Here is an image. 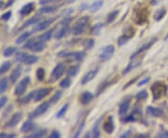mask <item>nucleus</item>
<instances>
[{
  "instance_id": "23",
  "label": "nucleus",
  "mask_w": 168,
  "mask_h": 138,
  "mask_svg": "<svg viewBox=\"0 0 168 138\" xmlns=\"http://www.w3.org/2000/svg\"><path fill=\"white\" fill-rule=\"evenodd\" d=\"M40 17H38V16H36V17H33V18H30L29 20H27L23 24V27H22V29H23V28H26V27H28V26H30V25H34V24H37L38 22H39V21H40Z\"/></svg>"
},
{
  "instance_id": "30",
  "label": "nucleus",
  "mask_w": 168,
  "mask_h": 138,
  "mask_svg": "<svg viewBox=\"0 0 168 138\" xmlns=\"http://www.w3.org/2000/svg\"><path fill=\"white\" fill-rule=\"evenodd\" d=\"M53 30L47 31V32H45V33L41 34V35H40L38 38V39H40V40H42V41L47 42V41H49V40L51 39V37H52V36H53Z\"/></svg>"
},
{
  "instance_id": "2",
  "label": "nucleus",
  "mask_w": 168,
  "mask_h": 138,
  "mask_svg": "<svg viewBox=\"0 0 168 138\" xmlns=\"http://www.w3.org/2000/svg\"><path fill=\"white\" fill-rule=\"evenodd\" d=\"M167 85L164 82L158 81L154 83L151 87V91L153 94V100H159L164 97L167 92Z\"/></svg>"
},
{
  "instance_id": "22",
  "label": "nucleus",
  "mask_w": 168,
  "mask_h": 138,
  "mask_svg": "<svg viewBox=\"0 0 168 138\" xmlns=\"http://www.w3.org/2000/svg\"><path fill=\"white\" fill-rule=\"evenodd\" d=\"M30 36H31V33H30V32H23V34H21V35L16 38V43H17L18 45H20V44H23V43L26 42V41L28 40V38L30 37Z\"/></svg>"
},
{
  "instance_id": "4",
  "label": "nucleus",
  "mask_w": 168,
  "mask_h": 138,
  "mask_svg": "<svg viewBox=\"0 0 168 138\" xmlns=\"http://www.w3.org/2000/svg\"><path fill=\"white\" fill-rule=\"evenodd\" d=\"M30 81H31L30 76H24V77L16 85L15 90H14L15 95H16V96H21V95H23V94L25 92V91H26L28 85L30 84Z\"/></svg>"
},
{
  "instance_id": "5",
  "label": "nucleus",
  "mask_w": 168,
  "mask_h": 138,
  "mask_svg": "<svg viewBox=\"0 0 168 138\" xmlns=\"http://www.w3.org/2000/svg\"><path fill=\"white\" fill-rule=\"evenodd\" d=\"M58 57L61 58H71L76 61H82L85 58V52H60L58 53Z\"/></svg>"
},
{
  "instance_id": "14",
  "label": "nucleus",
  "mask_w": 168,
  "mask_h": 138,
  "mask_svg": "<svg viewBox=\"0 0 168 138\" xmlns=\"http://www.w3.org/2000/svg\"><path fill=\"white\" fill-rule=\"evenodd\" d=\"M97 73H98V69H93V70H91V71H89L87 74H85L84 75V76L82 77V79H81V84L82 85H85V84H87L88 82H90L91 80H93L94 77H95V76L97 75Z\"/></svg>"
},
{
  "instance_id": "8",
  "label": "nucleus",
  "mask_w": 168,
  "mask_h": 138,
  "mask_svg": "<svg viewBox=\"0 0 168 138\" xmlns=\"http://www.w3.org/2000/svg\"><path fill=\"white\" fill-rule=\"evenodd\" d=\"M56 21V17L53 18H50V19H47V20H44L42 22H38L37 24H35L34 28H33V32H39V31H43L45 29H47L53 22Z\"/></svg>"
},
{
  "instance_id": "7",
  "label": "nucleus",
  "mask_w": 168,
  "mask_h": 138,
  "mask_svg": "<svg viewBox=\"0 0 168 138\" xmlns=\"http://www.w3.org/2000/svg\"><path fill=\"white\" fill-rule=\"evenodd\" d=\"M114 52H115V48L112 45H109V46L104 47L100 51V53H99L100 60L103 61V62H106V61L109 60L112 57V55L114 54Z\"/></svg>"
},
{
  "instance_id": "41",
  "label": "nucleus",
  "mask_w": 168,
  "mask_h": 138,
  "mask_svg": "<svg viewBox=\"0 0 168 138\" xmlns=\"http://www.w3.org/2000/svg\"><path fill=\"white\" fill-rule=\"evenodd\" d=\"M36 74H37V77H38V79L39 81L44 80V77H45V70H44V68H42V67L38 68Z\"/></svg>"
},
{
  "instance_id": "16",
  "label": "nucleus",
  "mask_w": 168,
  "mask_h": 138,
  "mask_svg": "<svg viewBox=\"0 0 168 138\" xmlns=\"http://www.w3.org/2000/svg\"><path fill=\"white\" fill-rule=\"evenodd\" d=\"M36 127H37V126H36V124H35L33 121H27L23 122V124L22 125L21 131H22V133H23V134H27V133L32 132Z\"/></svg>"
},
{
  "instance_id": "12",
  "label": "nucleus",
  "mask_w": 168,
  "mask_h": 138,
  "mask_svg": "<svg viewBox=\"0 0 168 138\" xmlns=\"http://www.w3.org/2000/svg\"><path fill=\"white\" fill-rule=\"evenodd\" d=\"M22 119H23V113L22 112H17V113L12 115V117L10 118V120L7 123V126L10 127V128H13V127H15L16 125L19 124V122L22 121Z\"/></svg>"
},
{
  "instance_id": "55",
  "label": "nucleus",
  "mask_w": 168,
  "mask_h": 138,
  "mask_svg": "<svg viewBox=\"0 0 168 138\" xmlns=\"http://www.w3.org/2000/svg\"><path fill=\"white\" fill-rule=\"evenodd\" d=\"M83 126H84V122H82V124H81V126L79 128V130H78V132L76 133V135L74 136L75 137H78L79 135H80V133H81V131H82V128H83Z\"/></svg>"
},
{
  "instance_id": "52",
  "label": "nucleus",
  "mask_w": 168,
  "mask_h": 138,
  "mask_svg": "<svg viewBox=\"0 0 168 138\" xmlns=\"http://www.w3.org/2000/svg\"><path fill=\"white\" fill-rule=\"evenodd\" d=\"M150 80V77H146V78L140 80V81L138 82V85H137V86H139V87H140V86H143V85H145L146 83H148Z\"/></svg>"
},
{
  "instance_id": "59",
  "label": "nucleus",
  "mask_w": 168,
  "mask_h": 138,
  "mask_svg": "<svg viewBox=\"0 0 168 138\" xmlns=\"http://www.w3.org/2000/svg\"><path fill=\"white\" fill-rule=\"evenodd\" d=\"M165 40H168V34H167V36H166V37H165Z\"/></svg>"
},
{
  "instance_id": "26",
  "label": "nucleus",
  "mask_w": 168,
  "mask_h": 138,
  "mask_svg": "<svg viewBox=\"0 0 168 138\" xmlns=\"http://www.w3.org/2000/svg\"><path fill=\"white\" fill-rule=\"evenodd\" d=\"M133 36H134V34L127 35V33H125L124 35H122L121 37H120L119 39H118V44H119V46H122L123 44H125Z\"/></svg>"
},
{
  "instance_id": "57",
  "label": "nucleus",
  "mask_w": 168,
  "mask_h": 138,
  "mask_svg": "<svg viewBox=\"0 0 168 138\" xmlns=\"http://www.w3.org/2000/svg\"><path fill=\"white\" fill-rule=\"evenodd\" d=\"M131 134V131H128L127 133H125V134H123L122 136H120V137L121 138H123V137H128V136Z\"/></svg>"
},
{
  "instance_id": "10",
  "label": "nucleus",
  "mask_w": 168,
  "mask_h": 138,
  "mask_svg": "<svg viewBox=\"0 0 168 138\" xmlns=\"http://www.w3.org/2000/svg\"><path fill=\"white\" fill-rule=\"evenodd\" d=\"M52 91V89L51 88H42V89H39V90H37V91H34V97H33V100L35 102H38L42 99H44L46 96H48Z\"/></svg>"
},
{
  "instance_id": "9",
  "label": "nucleus",
  "mask_w": 168,
  "mask_h": 138,
  "mask_svg": "<svg viewBox=\"0 0 168 138\" xmlns=\"http://www.w3.org/2000/svg\"><path fill=\"white\" fill-rule=\"evenodd\" d=\"M131 59H132V61L129 63L128 67L122 71V75H126V74H128L129 72H131L133 69L136 68L137 67H139V66L141 65L142 60H143V56H142V57H138V55H136V56H135V57H132Z\"/></svg>"
},
{
  "instance_id": "18",
  "label": "nucleus",
  "mask_w": 168,
  "mask_h": 138,
  "mask_svg": "<svg viewBox=\"0 0 168 138\" xmlns=\"http://www.w3.org/2000/svg\"><path fill=\"white\" fill-rule=\"evenodd\" d=\"M34 8H35V4H34L33 2H29V3H27L26 5H24V6L21 8L20 14L23 15V16L28 15V14H30V13L34 10Z\"/></svg>"
},
{
  "instance_id": "37",
  "label": "nucleus",
  "mask_w": 168,
  "mask_h": 138,
  "mask_svg": "<svg viewBox=\"0 0 168 138\" xmlns=\"http://www.w3.org/2000/svg\"><path fill=\"white\" fill-rule=\"evenodd\" d=\"M68 106H69V105H68V104H65V105L58 111V113H57V115H56V118H57V119L63 118V117L65 115V113H66V111H67V109H68Z\"/></svg>"
},
{
  "instance_id": "35",
  "label": "nucleus",
  "mask_w": 168,
  "mask_h": 138,
  "mask_svg": "<svg viewBox=\"0 0 168 138\" xmlns=\"http://www.w3.org/2000/svg\"><path fill=\"white\" fill-rule=\"evenodd\" d=\"M62 96H63V91H56L55 93H54V95L51 98L50 103H51V104H56V103L61 99Z\"/></svg>"
},
{
  "instance_id": "34",
  "label": "nucleus",
  "mask_w": 168,
  "mask_h": 138,
  "mask_svg": "<svg viewBox=\"0 0 168 138\" xmlns=\"http://www.w3.org/2000/svg\"><path fill=\"white\" fill-rule=\"evenodd\" d=\"M102 6H103V1H102V0H98V1H96V2H94V3H93V5L90 7L91 11H92V12H95V11L99 10Z\"/></svg>"
},
{
  "instance_id": "38",
  "label": "nucleus",
  "mask_w": 168,
  "mask_h": 138,
  "mask_svg": "<svg viewBox=\"0 0 168 138\" xmlns=\"http://www.w3.org/2000/svg\"><path fill=\"white\" fill-rule=\"evenodd\" d=\"M57 7L56 6H46V7H43L39 9V12L40 13H50V12H53L54 11Z\"/></svg>"
},
{
  "instance_id": "13",
  "label": "nucleus",
  "mask_w": 168,
  "mask_h": 138,
  "mask_svg": "<svg viewBox=\"0 0 168 138\" xmlns=\"http://www.w3.org/2000/svg\"><path fill=\"white\" fill-rule=\"evenodd\" d=\"M130 103H131V97L128 96L126 97L120 105V108H119V114L120 116H125L127 111H128V108H129V106H130Z\"/></svg>"
},
{
  "instance_id": "46",
  "label": "nucleus",
  "mask_w": 168,
  "mask_h": 138,
  "mask_svg": "<svg viewBox=\"0 0 168 138\" xmlns=\"http://www.w3.org/2000/svg\"><path fill=\"white\" fill-rule=\"evenodd\" d=\"M102 27H103V24H101V23L96 24V25L93 28V30H92L93 35H94V36H98L99 33H100V31H101V29H102Z\"/></svg>"
},
{
  "instance_id": "27",
  "label": "nucleus",
  "mask_w": 168,
  "mask_h": 138,
  "mask_svg": "<svg viewBox=\"0 0 168 138\" xmlns=\"http://www.w3.org/2000/svg\"><path fill=\"white\" fill-rule=\"evenodd\" d=\"M16 52H17V48H15V47H8L3 52V56L4 57H10L13 54H15Z\"/></svg>"
},
{
  "instance_id": "42",
  "label": "nucleus",
  "mask_w": 168,
  "mask_h": 138,
  "mask_svg": "<svg viewBox=\"0 0 168 138\" xmlns=\"http://www.w3.org/2000/svg\"><path fill=\"white\" fill-rule=\"evenodd\" d=\"M71 85V79L69 77H65L64 79H63L60 83V86L63 88V89H67L69 88Z\"/></svg>"
},
{
  "instance_id": "32",
  "label": "nucleus",
  "mask_w": 168,
  "mask_h": 138,
  "mask_svg": "<svg viewBox=\"0 0 168 138\" xmlns=\"http://www.w3.org/2000/svg\"><path fill=\"white\" fill-rule=\"evenodd\" d=\"M11 67V63L9 61L4 62L1 66H0V76L5 74L8 70H9V68Z\"/></svg>"
},
{
  "instance_id": "49",
  "label": "nucleus",
  "mask_w": 168,
  "mask_h": 138,
  "mask_svg": "<svg viewBox=\"0 0 168 138\" xmlns=\"http://www.w3.org/2000/svg\"><path fill=\"white\" fill-rule=\"evenodd\" d=\"M16 136L14 134H7V133H1L0 134V138H13Z\"/></svg>"
},
{
  "instance_id": "50",
  "label": "nucleus",
  "mask_w": 168,
  "mask_h": 138,
  "mask_svg": "<svg viewBox=\"0 0 168 138\" xmlns=\"http://www.w3.org/2000/svg\"><path fill=\"white\" fill-rule=\"evenodd\" d=\"M7 101H8V97H7V96H2V97H0V109L6 105Z\"/></svg>"
},
{
  "instance_id": "47",
  "label": "nucleus",
  "mask_w": 168,
  "mask_h": 138,
  "mask_svg": "<svg viewBox=\"0 0 168 138\" xmlns=\"http://www.w3.org/2000/svg\"><path fill=\"white\" fill-rule=\"evenodd\" d=\"M147 97H148V92L146 91H142L135 95L136 100H143V99H146Z\"/></svg>"
},
{
  "instance_id": "53",
  "label": "nucleus",
  "mask_w": 168,
  "mask_h": 138,
  "mask_svg": "<svg viewBox=\"0 0 168 138\" xmlns=\"http://www.w3.org/2000/svg\"><path fill=\"white\" fill-rule=\"evenodd\" d=\"M157 136H158V137L168 138V131H163V132L159 133Z\"/></svg>"
},
{
  "instance_id": "54",
  "label": "nucleus",
  "mask_w": 168,
  "mask_h": 138,
  "mask_svg": "<svg viewBox=\"0 0 168 138\" xmlns=\"http://www.w3.org/2000/svg\"><path fill=\"white\" fill-rule=\"evenodd\" d=\"M61 136V135H60V133L58 132V131H53L52 134H51V136H50V137L52 138H59Z\"/></svg>"
},
{
  "instance_id": "45",
  "label": "nucleus",
  "mask_w": 168,
  "mask_h": 138,
  "mask_svg": "<svg viewBox=\"0 0 168 138\" xmlns=\"http://www.w3.org/2000/svg\"><path fill=\"white\" fill-rule=\"evenodd\" d=\"M118 14H119V10H114V11L110 12V13L109 14V16H108V22H109H109H112L116 19V17L118 16Z\"/></svg>"
},
{
  "instance_id": "29",
  "label": "nucleus",
  "mask_w": 168,
  "mask_h": 138,
  "mask_svg": "<svg viewBox=\"0 0 168 138\" xmlns=\"http://www.w3.org/2000/svg\"><path fill=\"white\" fill-rule=\"evenodd\" d=\"M38 61V56L28 54L27 58H26V59H25V61H24V64H25V65H27V66H32V65L36 64Z\"/></svg>"
},
{
  "instance_id": "24",
  "label": "nucleus",
  "mask_w": 168,
  "mask_h": 138,
  "mask_svg": "<svg viewBox=\"0 0 168 138\" xmlns=\"http://www.w3.org/2000/svg\"><path fill=\"white\" fill-rule=\"evenodd\" d=\"M67 31H68V24H64V26L55 34L56 39H61L62 37H64L66 35Z\"/></svg>"
},
{
  "instance_id": "39",
  "label": "nucleus",
  "mask_w": 168,
  "mask_h": 138,
  "mask_svg": "<svg viewBox=\"0 0 168 138\" xmlns=\"http://www.w3.org/2000/svg\"><path fill=\"white\" fill-rule=\"evenodd\" d=\"M33 97H34V91H31L28 95H26L25 97L20 99L19 103H20V104H27V103H29L31 100H33Z\"/></svg>"
},
{
  "instance_id": "20",
  "label": "nucleus",
  "mask_w": 168,
  "mask_h": 138,
  "mask_svg": "<svg viewBox=\"0 0 168 138\" xmlns=\"http://www.w3.org/2000/svg\"><path fill=\"white\" fill-rule=\"evenodd\" d=\"M93 93H91L90 91H84L80 96V102L82 103V105H88L93 100Z\"/></svg>"
},
{
  "instance_id": "1",
  "label": "nucleus",
  "mask_w": 168,
  "mask_h": 138,
  "mask_svg": "<svg viewBox=\"0 0 168 138\" xmlns=\"http://www.w3.org/2000/svg\"><path fill=\"white\" fill-rule=\"evenodd\" d=\"M46 48V42L40 39H29L23 45V49L30 50L33 52H40Z\"/></svg>"
},
{
  "instance_id": "51",
  "label": "nucleus",
  "mask_w": 168,
  "mask_h": 138,
  "mask_svg": "<svg viewBox=\"0 0 168 138\" xmlns=\"http://www.w3.org/2000/svg\"><path fill=\"white\" fill-rule=\"evenodd\" d=\"M60 0H39V4L40 5H46L49 3H54V2H58Z\"/></svg>"
},
{
  "instance_id": "11",
  "label": "nucleus",
  "mask_w": 168,
  "mask_h": 138,
  "mask_svg": "<svg viewBox=\"0 0 168 138\" xmlns=\"http://www.w3.org/2000/svg\"><path fill=\"white\" fill-rule=\"evenodd\" d=\"M64 71H65L64 64H63V63L58 64L54 67V69L53 70V72H52V76H51L52 78H51V80L52 81H55L57 79H59L64 75Z\"/></svg>"
},
{
  "instance_id": "21",
  "label": "nucleus",
  "mask_w": 168,
  "mask_h": 138,
  "mask_svg": "<svg viewBox=\"0 0 168 138\" xmlns=\"http://www.w3.org/2000/svg\"><path fill=\"white\" fill-rule=\"evenodd\" d=\"M155 41H156V38H155V39H152V40H151L150 42H149V43H146L145 45H143V46H142L141 48H139V50H138V51H136V52H135V53H134V54H133V55L131 56V58H132V57H135V56H136V55H138V54L142 53L143 52L147 51L148 49H150V47L152 46V44H153V43H154Z\"/></svg>"
},
{
  "instance_id": "15",
  "label": "nucleus",
  "mask_w": 168,
  "mask_h": 138,
  "mask_svg": "<svg viewBox=\"0 0 168 138\" xmlns=\"http://www.w3.org/2000/svg\"><path fill=\"white\" fill-rule=\"evenodd\" d=\"M103 129L109 135H110V134L113 133V131L115 129V126H114V121H113V118L112 117H109L108 120L104 122Z\"/></svg>"
},
{
  "instance_id": "44",
  "label": "nucleus",
  "mask_w": 168,
  "mask_h": 138,
  "mask_svg": "<svg viewBox=\"0 0 168 138\" xmlns=\"http://www.w3.org/2000/svg\"><path fill=\"white\" fill-rule=\"evenodd\" d=\"M99 123L100 121H96L94 127V130H93V135L94 137H99L100 136V131H99Z\"/></svg>"
},
{
  "instance_id": "36",
  "label": "nucleus",
  "mask_w": 168,
  "mask_h": 138,
  "mask_svg": "<svg viewBox=\"0 0 168 138\" xmlns=\"http://www.w3.org/2000/svg\"><path fill=\"white\" fill-rule=\"evenodd\" d=\"M79 66H73V67H71L70 68L67 70L68 76H75L79 73Z\"/></svg>"
},
{
  "instance_id": "6",
  "label": "nucleus",
  "mask_w": 168,
  "mask_h": 138,
  "mask_svg": "<svg viewBox=\"0 0 168 138\" xmlns=\"http://www.w3.org/2000/svg\"><path fill=\"white\" fill-rule=\"evenodd\" d=\"M49 108H50V103L44 102L41 105H39L33 112H31L29 117H30V119H36L38 117H40L41 115L45 114Z\"/></svg>"
},
{
  "instance_id": "58",
  "label": "nucleus",
  "mask_w": 168,
  "mask_h": 138,
  "mask_svg": "<svg viewBox=\"0 0 168 138\" xmlns=\"http://www.w3.org/2000/svg\"><path fill=\"white\" fill-rule=\"evenodd\" d=\"M4 7V2L2 0H0V8H2Z\"/></svg>"
},
{
  "instance_id": "43",
  "label": "nucleus",
  "mask_w": 168,
  "mask_h": 138,
  "mask_svg": "<svg viewBox=\"0 0 168 138\" xmlns=\"http://www.w3.org/2000/svg\"><path fill=\"white\" fill-rule=\"evenodd\" d=\"M94 41L93 39H86V40H84V42H83V46H84V48L87 49V50L92 49V48L94 47Z\"/></svg>"
},
{
  "instance_id": "48",
  "label": "nucleus",
  "mask_w": 168,
  "mask_h": 138,
  "mask_svg": "<svg viewBox=\"0 0 168 138\" xmlns=\"http://www.w3.org/2000/svg\"><path fill=\"white\" fill-rule=\"evenodd\" d=\"M11 18V11H8V12H6V13H4L2 16H1V20L2 21H8L9 19Z\"/></svg>"
},
{
  "instance_id": "28",
  "label": "nucleus",
  "mask_w": 168,
  "mask_h": 138,
  "mask_svg": "<svg viewBox=\"0 0 168 138\" xmlns=\"http://www.w3.org/2000/svg\"><path fill=\"white\" fill-rule=\"evenodd\" d=\"M146 18H147L146 10H145V9L140 10L139 13L136 15V22H137V23H143V22H145Z\"/></svg>"
},
{
  "instance_id": "19",
  "label": "nucleus",
  "mask_w": 168,
  "mask_h": 138,
  "mask_svg": "<svg viewBox=\"0 0 168 138\" xmlns=\"http://www.w3.org/2000/svg\"><path fill=\"white\" fill-rule=\"evenodd\" d=\"M147 114L151 116V117H156V118H160L164 115V112L156 107L153 106H148L147 107Z\"/></svg>"
},
{
  "instance_id": "17",
  "label": "nucleus",
  "mask_w": 168,
  "mask_h": 138,
  "mask_svg": "<svg viewBox=\"0 0 168 138\" xmlns=\"http://www.w3.org/2000/svg\"><path fill=\"white\" fill-rule=\"evenodd\" d=\"M21 74H22V67L21 66H17L15 68L13 69V71L10 74V77L9 78H10L11 83H16L17 80L19 79Z\"/></svg>"
},
{
  "instance_id": "33",
  "label": "nucleus",
  "mask_w": 168,
  "mask_h": 138,
  "mask_svg": "<svg viewBox=\"0 0 168 138\" xmlns=\"http://www.w3.org/2000/svg\"><path fill=\"white\" fill-rule=\"evenodd\" d=\"M28 56V53H25V52H18L16 54V57H15V60L18 62V63H23L24 64V61L25 59L27 58Z\"/></svg>"
},
{
  "instance_id": "31",
  "label": "nucleus",
  "mask_w": 168,
  "mask_h": 138,
  "mask_svg": "<svg viewBox=\"0 0 168 138\" xmlns=\"http://www.w3.org/2000/svg\"><path fill=\"white\" fill-rule=\"evenodd\" d=\"M47 135V130L46 129H40L36 131L35 133H33L32 135H30L28 137L34 138V137H43Z\"/></svg>"
},
{
  "instance_id": "56",
  "label": "nucleus",
  "mask_w": 168,
  "mask_h": 138,
  "mask_svg": "<svg viewBox=\"0 0 168 138\" xmlns=\"http://www.w3.org/2000/svg\"><path fill=\"white\" fill-rule=\"evenodd\" d=\"M14 1H15V0H8V4L5 5V7H10V6L14 3Z\"/></svg>"
},
{
  "instance_id": "3",
  "label": "nucleus",
  "mask_w": 168,
  "mask_h": 138,
  "mask_svg": "<svg viewBox=\"0 0 168 138\" xmlns=\"http://www.w3.org/2000/svg\"><path fill=\"white\" fill-rule=\"evenodd\" d=\"M88 23H89V17L88 16H84V17L80 18L75 23V25L73 27V30H72L73 34L75 36H79V35L83 34L85 29H86V27H87V25H88Z\"/></svg>"
},
{
  "instance_id": "25",
  "label": "nucleus",
  "mask_w": 168,
  "mask_h": 138,
  "mask_svg": "<svg viewBox=\"0 0 168 138\" xmlns=\"http://www.w3.org/2000/svg\"><path fill=\"white\" fill-rule=\"evenodd\" d=\"M8 87V79L7 77H3L0 79V95L3 94Z\"/></svg>"
},
{
  "instance_id": "40",
  "label": "nucleus",
  "mask_w": 168,
  "mask_h": 138,
  "mask_svg": "<svg viewBox=\"0 0 168 138\" xmlns=\"http://www.w3.org/2000/svg\"><path fill=\"white\" fill-rule=\"evenodd\" d=\"M165 13H166V10H165V9H159V10H157V11L155 12V14H154L155 20H156V21L162 20L163 17L165 15Z\"/></svg>"
}]
</instances>
